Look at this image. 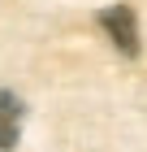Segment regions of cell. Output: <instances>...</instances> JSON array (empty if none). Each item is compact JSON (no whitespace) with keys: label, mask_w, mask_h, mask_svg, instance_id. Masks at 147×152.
Returning <instances> with one entry per match:
<instances>
[{"label":"cell","mask_w":147,"mask_h":152,"mask_svg":"<svg viewBox=\"0 0 147 152\" xmlns=\"http://www.w3.org/2000/svg\"><path fill=\"white\" fill-rule=\"evenodd\" d=\"M100 26H104V35L117 44V52L138 57V18H134L130 4H108L100 13Z\"/></svg>","instance_id":"obj_1"},{"label":"cell","mask_w":147,"mask_h":152,"mask_svg":"<svg viewBox=\"0 0 147 152\" xmlns=\"http://www.w3.org/2000/svg\"><path fill=\"white\" fill-rule=\"evenodd\" d=\"M22 130V104L13 91H0V152H9Z\"/></svg>","instance_id":"obj_2"}]
</instances>
